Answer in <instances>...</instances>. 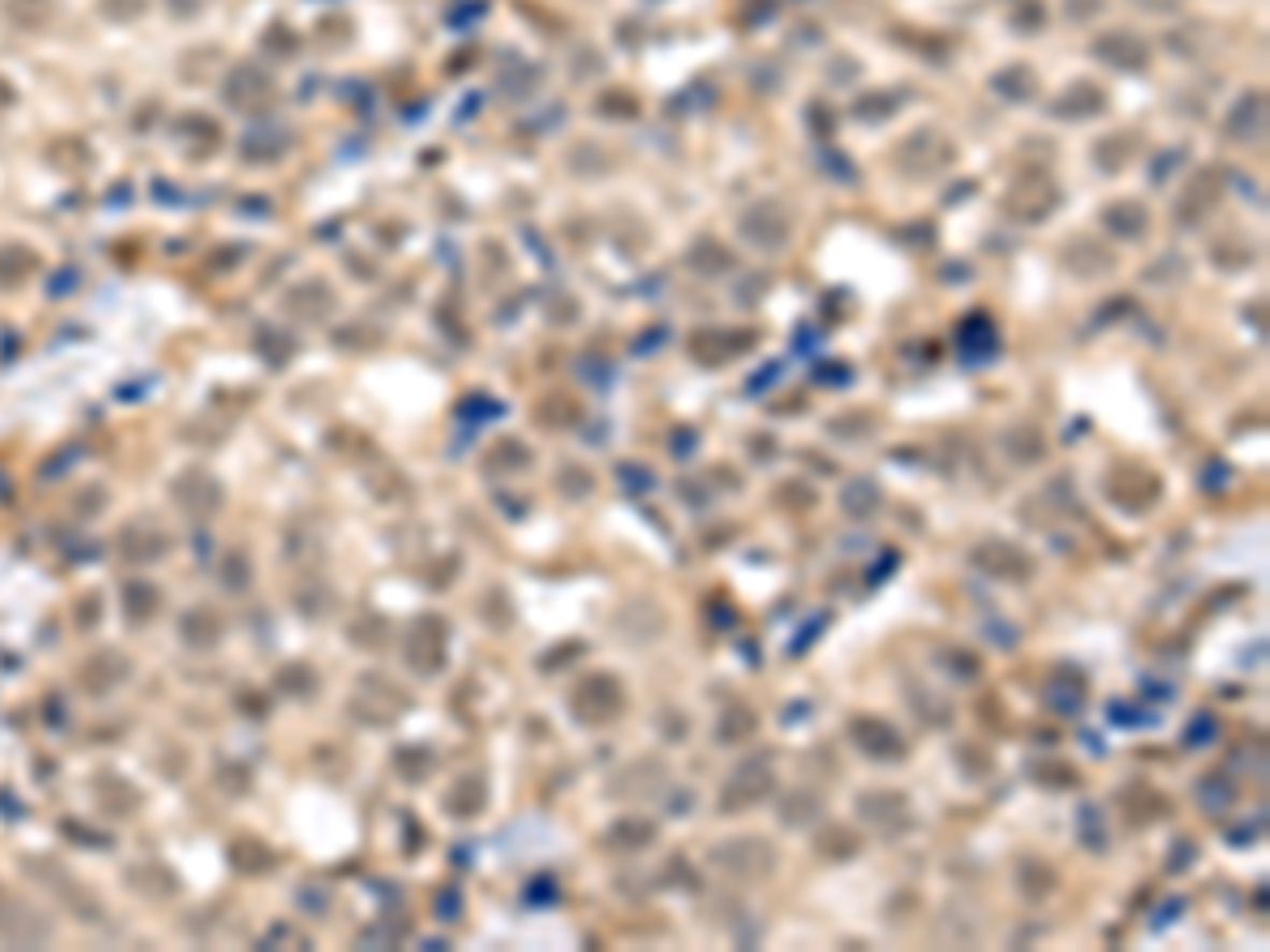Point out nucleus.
<instances>
[{
  "label": "nucleus",
  "mask_w": 1270,
  "mask_h": 952,
  "mask_svg": "<svg viewBox=\"0 0 1270 952\" xmlns=\"http://www.w3.org/2000/svg\"><path fill=\"white\" fill-rule=\"evenodd\" d=\"M818 851H822L826 860H851V855L860 851V838H855L851 830H839V825H835V830H826V834L818 838Z\"/></svg>",
  "instance_id": "nucleus-30"
},
{
  "label": "nucleus",
  "mask_w": 1270,
  "mask_h": 952,
  "mask_svg": "<svg viewBox=\"0 0 1270 952\" xmlns=\"http://www.w3.org/2000/svg\"><path fill=\"white\" fill-rule=\"evenodd\" d=\"M1058 263L1080 279H1101V275L1114 272V250L1097 237H1071L1063 250H1058Z\"/></svg>",
  "instance_id": "nucleus-10"
},
{
  "label": "nucleus",
  "mask_w": 1270,
  "mask_h": 952,
  "mask_svg": "<svg viewBox=\"0 0 1270 952\" xmlns=\"http://www.w3.org/2000/svg\"><path fill=\"white\" fill-rule=\"evenodd\" d=\"M1110 724H1119V729H1143V724H1156V711H1143V716H1135V707L1130 703H1110Z\"/></svg>",
  "instance_id": "nucleus-38"
},
{
  "label": "nucleus",
  "mask_w": 1270,
  "mask_h": 952,
  "mask_svg": "<svg viewBox=\"0 0 1270 952\" xmlns=\"http://www.w3.org/2000/svg\"><path fill=\"white\" fill-rule=\"evenodd\" d=\"M970 563L983 572V576H995V580H1029L1034 576V554L1021 550L1016 543H1004V538H987L970 550Z\"/></svg>",
  "instance_id": "nucleus-7"
},
{
  "label": "nucleus",
  "mask_w": 1270,
  "mask_h": 952,
  "mask_svg": "<svg viewBox=\"0 0 1270 952\" xmlns=\"http://www.w3.org/2000/svg\"><path fill=\"white\" fill-rule=\"evenodd\" d=\"M1016 884H1021V893H1025L1029 901H1038V897H1047V893L1055 889V868H1047V864H1038V860H1021Z\"/></svg>",
  "instance_id": "nucleus-29"
},
{
  "label": "nucleus",
  "mask_w": 1270,
  "mask_h": 952,
  "mask_svg": "<svg viewBox=\"0 0 1270 952\" xmlns=\"http://www.w3.org/2000/svg\"><path fill=\"white\" fill-rule=\"evenodd\" d=\"M695 449H699L695 428H674V436H669V453H674V458H691Z\"/></svg>",
  "instance_id": "nucleus-41"
},
{
  "label": "nucleus",
  "mask_w": 1270,
  "mask_h": 952,
  "mask_svg": "<svg viewBox=\"0 0 1270 952\" xmlns=\"http://www.w3.org/2000/svg\"><path fill=\"white\" fill-rule=\"evenodd\" d=\"M711 868L724 872L728 881H767L776 872V847L763 834H741V838H724L707 851Z\"/></svg>",
  "instance_id": "nucleus-1"
},
{
  "label": "nucleus",
  "mask_w": 1270,
  "mask_h": 952,
  "mask_svg": "<svg viewBox=\"0 0 1270 952\" xmlns=\"http://www.w3.org/2000/svg\"><path fill=\"white\" fill-rule=\"evenodd\" d=\"M779 377H783V364H779V360H771V364H763V369H759V377H750V381H746V390H750V394H763V390H767L771 381H779Z\"/></svg>",
  "instance_id": "nucleus-45"
},
{
  "label": "nucleus",
  "mask_w": 1270,
  "mask_h": 952,
  "mask_svg": "<svg viewBox=\"0 0 1270 952\" xmlns=\"http://www.w3.org/2000/svg\"><path fill=\"white\" fill-rule=\"evenodd\" d=\"M1093 60H1101V64H1110V69L1139 72L1148 60H1152V47H1148V39L1135 34V30H1101V34L1093 39Z\"/></svg>",
  "instance_id": "nucleus-8"
},
{
  "label": "nucleus",
  "mask_w": 1270,
  "mask_h": 952,
  "mask_svg": "<svg viewBox=\"0 0 1270 952\" xmlns=\"http://www.w3.org/2000/svg\"><path fill=\"white\" fill-rule=\"evenodd\" d=\"M1084 698H1088V678L1080 669H1071V665L1055 669V678L1047 681V707L1055 716H1080Z\"/></svg>",
  "instance_id": "nucleus-14"
},
{
  "label": "nucleus",
  "mask_w": 1270,
  "mask_h": 952,
  "mask_svg": "<svg viewBox=\"0 0 1270 952\" xmlns=\"http://www.w3.org/2000/svg\"><path fill=\"white\" fill-rule=\"evenodd\" d=\"M771 792H776V762H771V753H754V758L737 762L733 775L724 779V788H720V813L724 817L746 813V809L763 805Z\"/></svg>",
  "instance_id": "nucleus-2"
},
{
  "label": "nucleus",
  "mask_w": 1270,
  "mask_h": 952,
  "mask_svg": "<svg viewBox=\"0 0 1270 952\" xmlns=\"http://www.w3.org/2000/svg\"><path fill=\"white\" fill-rule=\"evenodd\" d=\"M619 487H627V491H648V487H652V471H648V466H635V462H623V466H619Z\"/></svg>",
  "instance_id": "nucleus-39"
},
{
  "label": "nucleus",
  "mask_w": 1270,
  "mask_h": 952,
  "mask_svg": "<svg viewBox=\"0 0 1270 952\" xmlns=\"http://www.w3.org/2000/svg\"><path fill=\"white\" fill-rule=\"evenodd\" d=\"M826 622H831V618H826V614H818V622H809V626H805V631L792 639V657H800V652L809 648V639H818V631H822Z\"/></svg>",
  "instance_id": "nucleus-47"
},
{
  "label": "nucleus",
  "mask_w": 1270,
  "mask_h": 952,
  "mask_svg": "<svg viewBox=\"0 0 1270 952\" xmlns=\"http://www.w3.org/2000/svg\"><path fill=\"white\" fill-rule=\"evenodd\" d=\"M1224 136L1232 144H1254L1267 136V93H1241L1232 111L1224 115Z\"/></svg>",
  "instance_id": "nucleus-9"
},
{
  "label": "nucleus",
  "mask_w": 1270,
  "mask_h": 952,
  "mask_svg": "<svg viewBox=\"0 0 1270 952\" xmlns=\"http://www.w3.org/2000/svg\"><path fill=\"white\" fill-rule=\"evenodd\" d=\"M839 504H843L847 517H855V521H868V517L881 508V487H877V482H872L868 475L847 478V487L839 491Z\"/></svg>",
  "instance_id": "nucleus-25"
},
{
  "label": "nucleus",
  "mask_w": 1270,
  "mask_h": 952,
  "mask_svg": "<svg viewBox=\"0 0 1270 952\" xmlns=\"http://www.w3.org/2000/svg\"><path fill=\"white\" fill-rule=\"evenodd\" d=\"M1004 449H1008V458H1012L1016 466H1034V462H1042V453H1047V441H1042V432H1038V428L1021 423V428H1012V432L1004 436Z\"/></svg>",
  "instance_id": "nucleus-27"
},
{
  "label": "nucleus",
  "mask_w": 1270,
  "mask_h": 952,
  "mask_svg": "<svg viewBox=\"0 0 1270 952\" xmlns=\"http://www.w3.org/2000/svg\"><path fill=\"white\" fill-rule=\"evenodd\" d=\"M737 229H741V237L754 250H767L771 255V250H783L788 237H792V212L779 204V200H759V204H750L741 212Z\"/></svg>",
  "instance_id": "nucleus-5"
},
{
  "label": "nucleus",
  "mask_w": 1270,
  "mask_h": 952,
  "mask_svg": "<svg viewBox=\"0 0 1270 952\" xmlns=\"http://www.w3.org/2000/svg\"><path fill=\"white\" fill-rule=\"evenodd\" d=\"M1182 906H1186V901H1182V897H1169V901H1165V906H1160V914H1156V919H1152V927H1156V932H1160V927H1169V923H1173V919H1178V910H1182Z\"/></svg>",
  "instance_id": "nucleus-50"
},
{
  "label": "nucleus",
  "mask_w": 1270,
  "mask_h": 952,
  "mask_svg": "<svg viewBox=\"0 0 1270 952\" xmlns=\"http://www.w3.org/2000/svg\"><path fill=\"white\" fill-rule=\"evenodd\" d=\"M991 89L1004 102H1029V98H1038V72L1029 64H1008L991 76Z\"/></svg>",
  "instance_id": "nucleus-22"
},
{
  "label": "nucleus",
  "mask_w": 1270,
  "mask_h": 952,
  "mask_svg": "<svg viewBox=\"0 0 1270 952\" xmlns=\"http://www.w3.org/2000/svg\"><path fill=\"white\" fill-rule=\"evenodd\" d=\"M1199 860V851H1195V842L1190 838H1178L1173 842V855H1169V872H1182V868H1190Z\"/></svg>",
  "instance_id": "nucleus-42"
},
{
  "label": "nucleus",
  "mask_w": 1270,
  "mask_h": 952,
  "mask_svg": "<svg viewBox=\"0 0 1270 952\" xmlns=\"http://www.w3.org/2000/svg\"><path fill=\"white\" fill-rule=\"evenodd\" d=\"M1058 207V191L1051 178H1042V174H1029V178H1021L1012 191H1008V212L1012 216H1021V220H1042V216H1051Z\"/></svg>",
  "instance_id": "nucleus-11"
},
{
  "label": "nucleus",
  "mask_w": 1270,
  "mask_h": 952,
  "mask_svg": "<svg viewBox=\"0 0 1270 952\" xmlns=\"http://www.w3.org/2000/svg\"><path fill=\"white\" fill-rule=\"evenodd\" d=\"M872 428H877V419H872V415H864V419H851V423H847V419H835V423H831V432H847V436H860V432H872Z\"/></svg>",
  "instance_id": "nucleus-48"
},
{
  "label": "nucleus",
  "mask_w": 1270,
  "mask_h": 952,
  "mask_svg": "<svg viewBox=\"0 0 1270 952\" xmlns=\"http://www.w3.org/2000/svg\"><path fill=\"white\" fill-rule=\"evenodd\" d=\"M1029 775L1042 783V788H1071L1076 783V770L1067 762H1029Z\"/></svg>",
  "instance_id": "nucleus-32"
},
{
  "label": "nucleus",
  "mask_w": 1270,
  "mask_h": 952,
  "mask_svg": "<svg viewBox=\"0 0 1270 952\" xmlns=\"http://www.w3.org/2000/svg\"><path fill=\"white\" fill-rule=\"evenodd\" d=\"M1101 4H1106V0H1067V17H1071V21H1088V17L1101 13Z\"/></svg>",
  "instance_id": "nucleus-46"
},
{
  "label": "nucleus",
  "mask_w": 1270,
  "mask_h": 952,
  "mask_svg": "<svg viewBox=\"0 0 1270 952\" xmlns=\"http://www.w3.org/2000/svg\"><path fill=\"white\" fill-rule=\"evenodd\" d=\"M1220 170L1215 165H1207V170H1199L1195 178H1190V187H1186V196H1182V207H1178V220H1186V225H1199L1202 216L1211 212V207L1220 204Z\"/></svg>",
  "instance_id": "nucleus-15"
},
{
  "label": "nucleus",
  "mask_w": 1270,
  "mask_h": 952,
  "mask_svg": "<svg viewBox=\"0 0 1270 952\" xmlns=\"http://www.w3.org/2000/svg\"><path fill=\"white\" fill-rule=\"evenodd\" d=\"M597 111H602V115H619V119H635V111H639V106H635L627 93H602Z\"/></svg>",
  "instance_id": "nucleus-40"
},
{
  "label": "nucleus",
  "mask_w": 1270,
  "mask_h": 952,
  "mask_svg": "<svg viewBox=\"0 0 1270 952\" xmlns=\"http://www.w3.org/2000/svg\"><path fill=\"white\" fill-rule=\"evenodd\" d=\"M822 813H826V800L818 796V792H809V788H800V792H788L783 800H779V821L788 825V830H809V825H818L822 821Z\"/></svg>",
  "instance_id": "nucleus-18"
},
{
  "label": "nucleus",
  "mask_w": 1270,
  "mask_h": 952,
  "mask_svg": "<svg viewBox=\"0 0 1270 952\" xmlns=\"http://www.w3.org/2000/svg\"><path fill=\"white\" fill-rule=\"evenodd\" d=\"M847 737H851V746L860 749L864 758H872V762H903L907 758L903 733L894 724H885L881 716H855L847 724Z\"/></svg>",
  "instance_id": "nucleus-6"
},
{
  "label": "nucleus",
  "mask_w": 1270,
  "mask_h": 952,
  "mask_svg": "<svg viewBox=\"0 0 1270 952\" xmlns=\"http://www.w3.org/2000/svg\"><path fill=\"white\" fill-rule=\"evenodd\" d=\"M750 347H754V340L741 335V331H699V335H691V356L699 364H724V360H733L737 351H750Z\"/></svg>",
  "instance_id": "nucleus-16"
},
{
  "label": "nucleus",
  "mask_w": 1270,
  "mask_h": 952,
  "mask_svg": "<svg viewBox=\"0 0 1270 952\" xmlns=\"http://www.w3.org/2000/svg\"><path fill=\"white\" fill-rule=\"evenodd\" d=\"M1139 13H1152V17H1169V13H1182L1186 0H1130Z\"/></svg>",
  "instance_id": "nucleus-44"
},
{
  "label": "nucleus",
  "mask_w": 1270,
  "mask_h": 952,
  "mask_svg": "<svg viewBox=\"0 0 1270 952\" xmlns=\"http://www.w3.org/2000/svg\"><path fill=\"white\" fill-rule=\"evenodd\" d=\"M1101 225L1114 237H1123V242H1139L1143 229H1148V207L1139 204V200H1114V204L1101 212Z\"/></svg>",
  "instance_id": "nucleus-19"
},
{
  "label": "nucleus",
  "mask_w": 1270,
  "mask_h": 952,
  "mask_svg": "<svg viewBox=\"0 0 1270 952\" xmlns=\"http://www.w3.org/2000/svg\"><path fill=\"white\" fill-rule=\"evenodd\" d=\"M953 347L966 364H987L991 356L999 351V335H995V322L987 314H966L953 331Z\"/></svg>",
  "instance_id": "nucleus-12"
},
{
  "label": "nucleus",
  "mask_w": 1270,
  "mask_h": 952,
  "mask_svg": "<svg viewBox=\"0 0 1270 952\" xmlns=\"http://www.w3.org/2000/svg\"><path fill=\"white\" fill-rule=\"evenodd\" d=\"M1182 157H1186V153H1165V157L1156 161V170H1148V178H1152V183H1165V178L1173 174L1169 165H1173V161H1182Z\"/></svg>",
  "instance_id": "nucleus-51"
},
{
  "label": "nucleus",
  "mask_w": 1270,
  "mask_h": 952,
  "mask_svg": "<svg viewBox=\"0 0 1270 952\" xmlns=\"http://www.w3.org/2000/svg\"><path fill=\"white\" fill-rule=\"evenodd\" d=\"M813 381L826 386V390H839V386H851V381H855V373H851V364H843V360H826V364L813 369Z\"/></svg>",
  "instance_id": "nucleus-35"
},
{
  "label": "nucleus",
  "mask_w": 1270,
  "mask_h": 952,
  "mask_svg": "<svg viewBox=\"0 0 1270 952\" xmlns=\"http://www.w3.org/2000/svg\"><path fill=\"white\" fill-rule=\"evenodd\" d=\"M1110 495H1114L1127 513H1143V508L1160 495V478L1152 475V471H1135V475H1130V471H1123V475L1114 471V478H1110Z\"/></svg>",
  "instance_id": "nucleus-17"
},
{
  "label": "nucleus",
  "mask_w": 1270,
  "mask_h": 952,
  "mask_svg": "<svg viewBox=\"0 0 1270 952\" xmlns=\"http://www.w3.org/2000/svg\"><path fill=\"white\" fill-rule=\"evenodd\" d=\"M1195 805L1207 817H1224L1237 805V783L1228 775H1202L1199 783H1195Z\"/></svg>",
  "instance_id": "nucleus-21"
},
{
  "label": "nucleus",
  "mask_w": 1270,
  "mask_h": 952,
  "mask_svg": "<svg viewBox=\"0 0 1270 952\" xmlns=\"http://www.w3.org/2000/svg\"><path fill=\"white\" fill-rule=\"evenodd\" d=\"M576 373H580V381H589V386H597V390H606V386L615 381V364L602 360L597 351H585V356L576 360Z\"/></svg>",
  "instance_id": "nucleus-31"
},
{
  "label": "nucleus",
  "mask_w": 1270,
  "mask_h": 952,
  "mask_svg": "<svg viewBox=\"0 0 1270 952\" xmlns=\"http://www.w3.org/2000/svg\"><path fill=\"white\" fill-rule=\"evenodd\" d=\"M1135 157V136L1130 132H1119V136H1101L1093 144V161L1101 165V174H1119Z\"/></svg>",
  "instance_id": "nucleus-28"
},
{
  "label": "nucleus",
  "mask_w": 1270,
  "mask_h": 952,
  "mask_svg": "<svg viewBox=\"0 0 1270 952\" xmlns=\"http://www.w3.org/2000/svg\"><path fill=\"white\" fill-rule=\"evenodd\" d=\"M1182 741L1190 749H1202L1215 741V720H1211V711H1199L1190 724H1186V733H1182Z\"/></svg>",
  "instance_id": "nucleus-37"
},
{
  "label": "nucleus",
  "mask_w": 1270,
  "mask_h": 952,
  "mask_svg": "<svg viewBox=\"0 0 1270 952\" xmlns=\"http://www.w3.org/2000/svg\"><path fill=\"white\" fill-rule=\"evenodd\" d=\"M560 491L567 500H589L593 495V475L585 466H564L560 471Z\"/></svg>",
  "instance_id": "nucleus-34"
},
{
  "label": "nucleus",
  "mask_w": 1270,
  "mask_h": 952,
  "mask_svg": "<svg viewBox=\"0 0 1270 952\" xmlns=\"http://www.w3.org/2000/svg\"><path fill=\"white\" fill-rule=\"evenodd\" d=\"M1106 111V89L1093 85V81H1076L1058 93L1051 102V115L1055 119H1067V124H1084V119H1097Z\"/></svg>",
  "instance_id": "nucleus-13"
},
{
  "label": "nucleus",
  "mask_w": 1270,
  "mask_h": 952,
  "mask_svg": "<svg viewBox=\"0 0 1270 952\" xmlns=\"http://www.w3.org/2000/svg\"><path fill=\"white\" fill-rule=\"evenodd\" d=\"M627 694L615 674H585V678L572 686L567 694V707H572V720L597 729V724H610L619 711H623Z\"/></svg>",
  "instance_id": "nucleus-3"
},
{
  "label": "nucleus",
  "mask_w": 1270,
  "mask_h": 952,
  "mask_svg": "<svg viewBox=\"0 0 1270 952\" xmlns=\"http://www.w3.org/2000/svg\"><path fill=\"white\" fill-rule=\"evenodd\" d=\"M855 813L868 830H877L881 838H903L911 825H915V805L907 792H894V788H872V792H860L855 796Z\"/></svg>",
  "instance_id": "nucleus-4"
},
{
  "label": "nucleus",
  "mask_w": 1270,
  "mask_h": 952,
  "mask_svg": "<svg viewBox=\"0 0 1270 952\" xmlns=\"http://www.w3.org/2000/svg\"><path fill=\"white\" fill-rule=\"evenodd\" d=\"M754 733H759V716L750 707H728L716 720V741L720 746H746Z\"/></svg>",
  "instance_id": "nucleus-26"
},
{
  "label": "nucleus",
  "mask_w": 1270,
  "mask_h": 952,
  "mask_svg": "<svg viewBox=\"0 0 1270 952\" xmlns=\"http://www.w3.org/2000/svg\"><path fill=\"white\" fill-rule=\"evenodd\" d=\"M687 268L695 275H728L737 268V255L728 246H720L716 237H699L691 246V255H687Z\"/></svg>",
  "instance_id": "nucleus-24"
},
{
  "label": "nucleus",
  "mask_w": 1270,
  "mask_h": 952,
  "mask_svg": "<svg viewBox=\"0 0 1270 952\" xmlns=\"http://www.w3.org/2000/svg\"><path fill=\"white\" fill-rule=\"evenodd\" d=\"M894 111H898V102H894L890 93H868V98H860V102L851 106V115H855V119H868V124H872V119H890Z\"/></svg>",
  "instance_id": "nucleus-33"
},
{
  "label": "nucleus",
  "mask_w": 1270,
  "mask_h": 952,
  "mask_svg": "<svg viewBox=\"0 0 1270 952\" xmlns=\"http://www.w3.org/2000/svg\"><path fill=\"white\" fill-rule=\"evenodd\" d=\"M656 842V825L644 821V817H619L610 830H606V847L610 851H644Z\"/></svg>",
  "instance_id": "nucleus-23"
},
{
  "label": "nucleus",
  "mask_w": 1270,
  "mask_h": 952,
  "mask_svg": "<svg viewBox=\"0 0 1270 952\" xmlns=\"http://www.w3.org/2000/svg\"><path fill=\"white\" fill-rule=\"evenodd\" d=\"M665 335H669L665 327H652L648 335H639V340H635V356H652V351L665 343Z\"/></svg>",
  "instance_id": "nucleus-49"
},
{
  "label": "nucleus",
  "mask_w": 1270,
  "mask_h": 952,
  "mask_svg": "<svg viewBox=\"0 0 1270 952\" xmlns=\"http://www.w3.org/2000/svg\"><path fill=\"white\" fill-rule=\"evenodd\" d=\"M1080 838L1093 847V851H1106V825H1101V809H1080Z\"/></svg>",
  "instance_id": "nucleus-36"
},
{
  "label": "nucleus",
  "mask_w": 1270,
  "mask_h": 952,
  "mask_svg": "<svg viewBox=\"0 0 1270 952\" xmlns=\"http://www.w3.org/2000/svg\"><path fill=\"white\" fill-rule=\"evenodd\" d=\"M907 157H915V161H919L915 174H932L936 165L953 161V148H949L944 140L936 136V132H915V136H911L907 144H903V148H898V161H907Z\"/></svg>",
  "instance_id": "nucleus-20"
},
{
  "label": "nucleus",
  "mask_w": 1270,
  "mask_h": 952,
  "mask_svg": "<svg viewBox=\"0 0 1270 952\" xmlns=\"http://www.w3.org/2000/svg\"><path fill=\"white\" fill-rule=\"evenodd\" d=\"M822 165H831V178H839V183H855V165H851V157H839V153H822Z\"/></svg>",
  "instance_id": "nucleus-43"
}]
</instances>
